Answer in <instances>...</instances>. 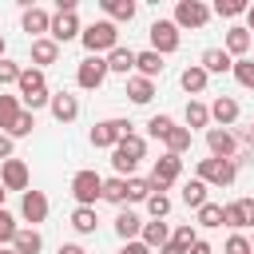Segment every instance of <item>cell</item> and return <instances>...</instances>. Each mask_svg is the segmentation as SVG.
<instances>
[{
  "label": "cell",
  "instance_id": "6da1fadb",
  "mask_svg": "<svg viewBox=\"0 0 254 254\" xmlns=\"http://www.w3.org/2000/svg\"><path fill=\"white\" fill-rule=\"evenodd\" d=\"M16 95H20V107H24V111H32V115H36L40 107H48L52 91H48V79H44V71H40V67H20Z\"/></svg>",
  "mask_w": 254,
  "mask_h": 254
},
{
  "label": "cell",
  "instance_id": "7a4b0ae2",
  "mask_svg": "<svg viewBox=\"0 0 254 254\" xmlns=\"http://www.w3.org/2000/svg\"><path fill=\"white\" fill-rule=\"evenodd\" d=\"M143 155H147V139L143 135H123L115 147H111V167H115V175L119 179H131L135 175V167L143 163Z\"/></svg>",
  "mask_w": 254,
  "mask_h": 254
},
{
  "label": "cell",
  "instance_id": "3957f363",
  "mask_svg": "<svg viewBox=\"0 0 254 254\" xmlns=\"http://www.w3.org/2000/svg\"><path fill=\"white\" fill-rule=\"evenodd\" d=\"M79 44L87 48V56H107L111 48H119V28L111 20H95L79 32Z\"/></svg>",
  "mask_w": 254,
  "mask_h": 254
},
{
  "label": "cell",
  "instance_id": "277c9868",
  "mask_svg": "<svg viewBox=\"0 0 254 254\" xmlns=\"http://www.w3.org/2000/svg\"><path fill=\"white\" fill-rule=\"evenodd\" d=\"M179 179H183V159L163 151V155L155 159V167H151V190H155V194H167Z\"/></svg>",
  "mask_w": 254,
  "mask_h": 254
},
{
  "label": "cell",
  "instance_id": "5b68a950",
  "mask_svg": "<svg viewBox=\"0 0 254 254\" xmlns=\"http://www.w3.org/2000/svg\"><path fill=\"white\" fill-rule=\"evenodd\" d=\"M131 131H135V123H131V119H99V123L91 127V135H87V139H91V147L111 151V147H115L123 135H131Z\"/></svg>",
  "mask_w": 254,
  "mask_h": 254
},
{
  "label": "cell",
  "instance_id": "8992f818",
  "mask_svg": "<svg viewBox=\"0 0 254 254\" xmlns=\"http://www.w3.org/2000/svg\"><path fill=\"white\" fill-rule=\"evenodd\" d=\"M99 194H103V175H95V171H75L71 175V198H75V206H95Z\"/></svg>",
  "mask_w": 254,
  "mask_h": 254
},
{
  "label": "cell",
  "instance_id": "52a82bcc",
  "mask_svg": "<svg viewBox=\"0 0 254 254\" xmlns=\"http://www.w3.org/2000/svg\"><path fill=\"white\" fill-rule=\"evenodd\" d=\"M194 179H202L206 187H230L238 179V167L230 159H198V175Z\"/></svg>",
  "mask_w": 254,
  "mask_h": 254
},
{
  "label": "cell",
  "instance_id": "ba28073f",
  "mask_svg": "<svg viewBox=\"0 0 254 254\" xmlns=\"http://www.w3.org/2000/svg\"><path fill=\"white\" fill-rule=\"evenodd\" d=\"M147 36H151V52H159V56H171V52H179V44H183L175 20H155V24L147 28Z\"/></svg>",
  "mask_w": 254,
  "mask_h": 254
},
{
  "label": "cell",
  "instance_id": "9c48e42d",
  "mask_svg": "<svg viewBox=\"0 0 254 254\" xmlns=\"http://www.w3.org/2000/svg\"><path fill=\"white\" fill-rule=\"evenodd\" d=\"M206 20H210V8L202 4V0H179L175 4V28L183 32V28H206Z\"/></svg>",
  "mask_w": 254,
  "mask_h": 254
},
{
  "label": "cell",
  "instance_id": "30bf717a",
  "mask_svg": "<svg viewBox=\"0 0 254 254\" xmlns=\"http://www.w3.org/2000/svg\"><path fill=\"white\" fill-rule=\"evenodd\" d=\"M103 79H107V60L103 56H83L79 67H75V83L83 91H95V87H103Z\"/></svg>",
  "mask_w": 254,
  "mask_h": 254
},
{
  "label": "cell",
  "instance_id": "8fae6325",
  "mask_svg": "<svg viewBox=\"0 0 254 254\" xmlns=\"http://www.w3.org/2000/svg\"><path fill=\"white\" fill-rule=\"evenodd\" d=\"M79 32H83L79 12H56V16H52V28H48V40L67 44V40H79Z\"/></svg>",
  "mask_w": 254,
  "mask_h": 254
},
{
  "label": "cell",
  "instance_id": "7c38bea8",
  "mask_svg": "<svg viewBox=\"0 0 254 254\" xmlns=\"http://www.w3.org/2000/svg\"><path fill=\"white\" fill-rule=\"evenodd\" d=\"M48 111H52L56 123H75V119H79V95H71V91H52Z\"/></svg>",
  "mask_w": 254,
  "mask_h": 254
},
{
  "label": "cell",
  "instance_id": "4fadbf2b",
  "mask_svg": "<svg viewBox=\"0 0 254 254\" xmlns=\"http://www.w3.org/2000/svg\"><path fill=\"white\" fill-rule=\"evenodd\" d=\"M206 147H210V159H234L238 139L230 127H206Z\"/></svg>",
  "mask_w": 254,
  "mask_h": 254
},
{
  "label": "cell",
  "instance_id": "5bb4252c",
  "mask_svg": "<svg viewBox=\"0 0 254 254\" xmlns=\"http://www.w3.org/2000/svg\"><path fill=\"white\" fill-rule=\"evenodd\" d=\"M20 218H24L28 226H40V222L48 218V194H44V190H24V194H20Z\"/></svg>",
  "mask_w": 254,
  "mask_h": 254
},
{
  "label": "cell",
  "instance_id": "9a60e30c",
  "mask_svg": "<svg viewBox=\"0 0 254 254\" xmlns=\"http://www.w3.org/2000/svg\"><path fill=\"white\" fill-rule=\"evenodd\" d=\"M0 187L4 190H28V163L24 159H8V163H0Z\"/></svg>",
  "mask_w": 254,
  "mask_h": 254
},
{
  "label": "cell",
  "instance_id": "2e32d148",
  "mask_svg": "<svg viewBox=\"0 0 254 254\" xmlns=\"http://www.w3.org/2000/svg\"><path fill=\"white\" fill-rule=\"evenodd\" d=\"M20 28H24L32 40H44V36H48V28H52V16H48L44 8H36V4H32V8H24V16H20Z\"/></svg>",
  "mask_w": 254,
  "mask_h": 254
},
{
  "label": "cell",
  "instance_id": "e0dca14e",
  "mask_svg": "<svg viewBox=\"0 0 254 254\" xmlns=\"http://www.w3.org/2000/svg\"><path fill=\"white\" fill-rule=\"evenodd\" d=\"M250 44H254V36L242 28V24H234V28H226V40H222V52L230 56V60H242L246 52H250Z\"/></svg>",
  "mask_w": 254,
  "mask_h": 254
},
{
  "label": "cell",
  "instance_id": "ac0fdd59",
  "mask_svg": "<svg viewBox=\"0 0 254 254\" xmlns=\"http://www.w3.org/2000/svg\"><path fill=\"white\" fill-rule=\"evenodd\" d=\"M103 60H107V75L115 71V75H127V79H131V71H135V52H131V48L119 44V48H111Z\"/></svg>",
  "mask_w": 254,
  "mask_h": 254
},
{
  "label": "cell",
  "instance_id": "d6986e66",
  "mask_svg": "<svg viewBox=\"0 0 254 254\" xmlns=\"http://www.w3.org/2000/svg\"><path fill=\"white\" fill-rule=\"evenodd\" d=\"M210 107V119L218 123V127H230V123H238V99L234 95H218L214 103H206Z\"/></svg>",
  "mask_w": 254,
  "mask_h": 254
},
{
  "label": "cell",
  "instance_id": "ffe728a7",
  "mask_svg": "<svg viewBox=\"0 0 254 254\" xmlns=\"http://www.w3.org/2000/svg\"><path fill=\"white\" fill-rule=\"evenodd\" d=\"M139 242H143V246H151V250H159V246H167V242H171V226H167L163 218H151V222H143Z\"/></svg>",
  "mask_w": 254,
  "mask_h": 254
},
{
  "label": "cell",
  "instance_id": "44dd1931",
  "mask_svg": "<svg viewBox=\"0 0 254 254\" xmlns=\"http://www.w3.org/2000/svg\"><path fill=\"white\" fill-rule=\"evenodd\" d=\"M103 4V12H107V20L119 28V24H131L135 20V12H139V4L135 0H99Z\"/></svg>",
  "mask_w": 254,
  "mask_h": 254
},
{
  "label": "cell",
  "instance_id": "7402d4cb",
  "mask_svg": "<svg viewBox=\"0 0 254 254\" xmlns=\"http://www.w3.org/2000/svg\"><path fill=\"white\" fill-rule=\"evenodd\" d=\"M163 56L159 52H151V48H143V52H135V71L143 75V79H159L163 75Z\"/></svg>",
  "mask_w": 254,
  "mask_h": 254
},
{
  "label": "cell",
  "instance_id": "603a6c76",
  "mask_svg": "<svg viewBox=\"0 0 254 254\" xmlns=\"http://www.w3.org/2000/svg\"><path fill=\"white\" fill-rule=\"evenodd\" d=\"M198 67H202L206 75H226V71L234 67V60H230L222 48H206V52H202V60H198Z\"/></svg>",
  "mask_w": 254,
  "mask_h": 254
},
{
  "label": "cell",
  "instance_id": "cb8c5ba5",
  "mask_svg": "<svg viewBox=\"0 0 254 254\" xmlns=\"http://www.w3.org/2000/svg\"><path fill=\"white\" fill-rule=\"evenodd\" d=\"M56 60H60V44H56V40H48V36H44V40H32V67L44 71V67L56 64Z\"/></svg>",
  "mask_w": 254,
  "mask_h": 254
},
{
  "label": "cell",
  "instance_id": "d4e9b609",
  "mask_svg": "<svg viewBox=\"0 0 254 254\" xmlns=\"http://www.w3.org/2000/svg\"><path fill=\"white\" fill-rule=\"evenodd\" d=\"M179 83H183V91L194 99V95H202L206 91V83H210V75L198 67V64H190V67H183V75H179Z\"/></svg>",
  "mask_w": 254,
  "mask_h": 254
},
{
  "label": "cell",
  "instance_id": "484cf974",
  "mask_svg": "<svg viewBox=\"0 0 254 254\" xmlns=\"http://www.w3.org/2000/svg\"><path fill=\"white\" fill-rule=\"evenodd\" d=\"M12 250H16V254H40V250H44L40 230H36V226H20L16 238H12Z\"/></svg>",
  "mask_w": 254,
  "mask_h": 254
},
{
  "label": "cell",
  "instance_id": "4316f807",
  "mask_svg": "<svg viewBox=\"0 0 254 254\" xmlns=\"http://www.w3.org/2000/svg\"><path fill=\"white\" fill-rule=\"evenodd\" d=\"M139 230H143V218H139L135 210H119V214H115V234H119L123 242H135Z\"/></svg>",
  "mask_w": 254,
  "mask_h": 254
},
{
  "label": "cell",
  "instance_id": "83f0119b",
  "mask_svg": "<svg viewBox=\"0 0 254 254\" xmlns=\"http://www.w3.org/2000/svg\"><path fill=\"white\" fill-rule=\"evenodd\" d=\"M127 99H131V103H139V107H143V103H151V99H155V79L131 75V79H127Z\"/></svg>",
  "mask_w": 254,
  "mask_h": 254
},
{
  "label": "cell",
  "instance_id": "f1b7e54d",
  "mask_svg": "<svg viewBox=\"0 0 254 254\" xmlns=\"http://www.w3.org/2000/svg\"><path fill=\"white\" fill-rule=\"evenodd\" d=\"M183 119H187V131H194V127H210V107H206L202 99H187Z\"/></svg>",
  "mask_w": 254,
  "mask_h": 254
},
{
  "label": "cell",
  "instance_id": "f546056e",
  "mask_svg": "<svg viewBox=\"0 0 254 254\" xmlns=\"http://www.w3.org/2000/svg\"><path fill=\"white\" fill-rule=\"evenodd\" d=\"M20 111H24V107H20V95H4V91H0V135L12 131V123L20 119Z\"/></svg>",
  "mask_w": 254,
  "mask_h": 254
},
{
  "label": "cell",
  "instance_id": "4dcf8cb0",
  "mask_svg": "<svg viewBox=\"0 0 254 254\" xmlns=\"http://www.w3.org/2000/svg\"><path fill=\"white\" fill-rule=\"evenodd\" d=\"M206 190H210V187H206L202 179H187V183H183V202H187L190 210H198V206H206V202H210V198H206Z\"/></svg>",
  "mask_w": 254,
  "mask_h": 254
},
{
  "label": "cell",
  "instance_id": "1f68e13d",
  "mask_svg": "<svg viewBox=\"0 0 254 254\" xmlns=\"http://www.w3.org/2000/svg\"><path fill=\"white\" fill-rule=\"evenodd\" d=\"M95 226H99L95 206H75V210H71V230H75V234H95Z\"/></svg>",
  "mask_w": 254,
  "mask_h": 254
},
{
  "label": "cell",
  "instance_id": "d6a6232c",
  "mask_svg": "<svg viewBox=\"0 0 254 254\" xmlns=\"http://www.w3.org/2000/svg\"><path fill=\"white\" fill-rule=\"evenodd\" d=\"M163 147H167V155H179V159H183V151H190V131L175 123V127L167 131V139H163Z\"/></svg>",
  "mask_w": 254,
  "mask_h": 254
},
{
  "label": "cell",
  "instance_id": "836d02e7",
  "mask_svg": "<svg viewBox=\"0 0 254 254\" xmlns=\"http://www.w3.org/2000/svg\"><path fill=\"white\" fill-rule=\"evenodd\" d=\"M222 226H230V234H242V230L250 226V222H246V210H242V202H238V198L222 206Z\"/></svg>",
  "mask_w": 254,
  "mask_h": 254
},
{
  "label": "cell",
  "instance_id": "e575fe53",
  "mask_svg": "<svg viewBox=\"0 0 254 254\" xmlns=\"http://www.w3.org/2000/svg\"><path fill=\"white\" fill-rule=\"evenodd\" d=\"M99 198H107V202L123 206V202H127V179H119V175L103 179V194H99Z\"/></svg>",
  "mask_w": 254,
  "mask_h": 254
},
{
  "label": "cell",
  "instance_id": "d590c367",
  "mask_svg": "<svg viewBox=\"0 0 254 254\" xmlns=\"http://www.w3.org/2000/svg\"><path fill=\"white\" fill-rule=\"evenodd\" d=\"M155 190H151V179H139V175H131L127 179V202H147Z\"/></svg>",
  "mask_w": 254,
  "mask_h": 254
},
{
  "label": "cell",
  "instance_id": "8d00e7d4",
  "mask_svg": "<svg viewBox=\"0 0 254 254\" xmlns=\"http://www.w3.org/2000/svg\"><path fill=\"white\" fill-rule=\"evenodd\" d=\"M230 75L246 87V91H254V60L250 56H242V60H234V67H230Z\"/></svg>",
  "mask_w": 254,
  "mask_h": 254
},
{
  "label": "cell",
  "instance_id": "74e56055",
  "mask_svg": "<svg viewBox=\"0 0 254 254\" xmlns=\"http://www.w3.org/2000/svg\"><path fill=\"white\" fill-rule=\"evenodd\" d=\"M194 214H198V226H206V230L222 226V206H218V202H206V206H198Z\"/></svg>",
  "mask_w": 254,
  "mask_h": 254
},
{
  "label": "cell",
  "instance_id": "f35d334b",
  "mask_svg": "<svg viewBox=\"0 0 254 254\" xmlns=\"http://www.w3.org/2000/svg\"><path fill=\"white\" fill-rule=\"evenodd\" d=\"M32 127H36V115H32V111H20V119L12 123L8 139H12V143H16V139H28V135H32Z\"/></svg>",
  "mask_w": 254,
  "mask_h": 254
},
{
  "label": "cell",
  "instance_id": "ab89813d",
  "mask_svg": "<svg viewBox=\"0 0 254 254\" xmlns=\"http://www.w3.org/2000/svg\"><path fill=\"white\" fill-rule=\"evenodd\" d=\"M171 127H175V119H171V115H163V111L147 119V135H151V139H167V131H171Z\"/></svg>",
  "mask_w": 254,
  "mask_h": 254
},
{
  "label": "cell",
  "instance_id": "60d3db41",
  "mask_svg": "<svg viewBox=\"0 0 254 254\" xmlns=\"http://www.w3.org/2000/svg\"><path fill=\"white\" fill-rule=\"evenodd\" d=\"M16 230H20V222H16V214H12V210H0V246H12V238H16Z\"/></svg>",
  "mask_w": 254,
  "mask_h": 254
},
{
  "label": "cell",
  "instance_id": "b9f144b4",
  "mask_svg": "<svg viewBox=\"0 0 254 254\" xmlns=\"http://www.w3.org/2000/svg\"><path fill=\"white\" fill-rule=\"evenodd\" d=\"M246 8H250L246 0H218V4L210 8V12H218V16H226V20H234V16H246Z\"/></svg>",
  "mask_w": 254,
  "mask_h": 254
},
{
  "label": "cell",
  "instance_id": "7bdbcfd3",
  "mask_svg": "<svg viewBox=\"0 0 254 254\" xmlns=\"http://www.w3.org/2000/svg\"><path fill=\"white\" fill-rule=\"evenodd\" d=\"M171 242H175V246H183V250H190V246L198 242V234H194V226H190V222H183V226H175V230H171Z\"/></svg>",
  "mask_w": 254,
  "mask_h": 254
},
{
  "label": "cell",
  "instance_id": "ee69618b",
  "mask_svg": "<svg viewBox=\"0 0 254 254\" xmlns=\"http://www.w3.org/2000/svg\"><path fill=\"white\" fill-rule=\"evenodd\" d=\"M147 214H151V218H167V214H171V198H167V194H151V198H147Z\"/></svg>",
  "mask_w": 254,
  "mask_h": 254
},
{
  "label": "cell",
  "instance_id": "f6af8a7d",
  "mask_svg": "<svg viewBox=\"0 0 254 254\" xmlns=\"http://www.w3.org/2000/svg\"><path fill=\"white\" fill-rule=\"evenodd\" d=\"M222 254H254V250H250V238L246 234H230L222 242Z\"/></svg>",
  "mask_w": 254,
  "mask_h": 254
},
{
  "label": "cell",
  "instance_id": "bcb514c9",
  "mask_svg": "<svg viewBox=\"0 0 254 254\" xmlns=\"http://www.w3.org/2000/svg\"><path fill=\"white\" fill-rule=\"evenodd\" d=\"M16 79H20V64L4 56V60H0V87H8V83H16Z\"/></svg>",
  "mask_w": 254,
  "mask_h": 254
},
{
  "label": "cell",
  "instance_id": "7dc6e473",
  "mask_svg": "<svg viewBox=\"0 0 254 254\" xmlns=\"http://www.w3.org/2000/svg\"><path fill=\"white\" fill-rule=\"evenodd\" d=\"M8 159H16V143L8 135H0V163H8Z\"/></svg>",
  "mask_w": 254,
  "mask_h": 254
},
{
  "label": "cell",
  "instance_id": "c3c4849f",
  "mask_svg": "<svg viewBox=\"0 0 254 254\" xmlns=\"http://www.w3.org/2000/svg\"><path fill=\"white\" fill-rule=\"evenodd\" d=\"M119 254H151V246H143V242L135 238V242H123V246H119Z\"/></svg>",
  "mask_w": 254,
  "mask_h": 254
},
{
  "label": "cell",
  "instance_id": "681fc988",
  "mask_svg": "<svg viewBox=\"0 0 254 254\" xmlns=\"http://www.w3.org/2000/svg\"><path fill=\"white\" fill-rule=\"evenodd\" d=\"M187 254H214V246H210V242H202V238H198V242H194V246H190V250H187Z\"/></svg>",
  "mask_w": 254,
  "mask_h": 254
},
{
  "label": "cell",
  "instance_id": "f907efd6",
  "mask_svg": "<svg viewBox=\"0 0 254 254\" xmlns=\"http://www.w3.org/2000/svg\"><path fill=\"white\" fill-rule=\"evenodd\" d=\"M56 254H87V250H83V246H79V242H64V246H60V250H56Z\"/></svg>",
  "mask_w": 254,
  "mask_h": 254
},
{
  "label": "cell",
  "instance_id": "816d5d0a",
  "mask_svg": "<svg viewBox=\"0 0 254 254\" xmlns=\"http://www.w3.org/2000/svg\"><path fill=\"white\" fill-rule=\"evenodd\" d=\"M56 12H79L75 0H56Z\"/></svg>",
  "mask_w": 254,
  "mask_h": 254
},
{
  "label": "cell",
  "instance_id": "f5cc1de1",
  "mask_svg": "<svg viewBox=\"0 0 254 254\" xmlns=\"http://www.w3.org/2000/svg\"><path fill=\"white\" fill-rule=\"evenodd\" d=\"M159 254H187L183 246H175V242H167V246H159Z\"/></svg>",
  "mask_w": 254,
  "mask_h": 254
},
{
  "label": "cell",
  "instance_id": "db71d44e",
  "mask_svg": "<svg viewBox=\"0 0 254 254\" xmlns=\"http://www.w3.org/2000/svg\"><path fill=\"white\" fill-rule=\"evenodd\" d=\"M242 143H246V147H254V123H250V127L242 131Z\"/></svg>",
  "mask_w": 254,
  "mask_h": 254
},
{
  "label": "cell",
  "instance_id": "11a10c76",
  "mask_svg": "<svg viewBox=\"0 0 254 254\" xmlns=\"http://www.w3.org/2000/svg\"><path fill=\"white\" fill-rule=\"evenodd\" d=\"M246 32H250V36H254V4H250V8H246Z\"/></svg>",
  "mask_w": 254,
  "mask_h": 254
},
{
  "label": "cell",
  "instance_id": "9f6ffc18",
  "mask_svg": "<svg viewBox=\"0 0 254 254\" xmlns=\"http://www.w3.org/2000/svg\"><path fill=\"white\" fill-rule=\"evenodd\" d=\"M4 198H8V190H4V187H0V210H4Z\"/></svg>",
  "mask_w": 254,
  "mask_h": 254
},
{
  "label": "cell",
  "instance_id": "6f0895ef",
  "mask_svg": "<svg viewBox=\"0 0 254 254\" xmlns=\"http://www.w3.org/2000/svg\"><path fill=\"white\" fill-rule=\"evenodd\" d=\"M0 254H16V250H12V246H0Z\"/></svg>",
  "mask_w": 254,
  "mask_h": 254
},
{
  "label": "cell",
  "instance_id": "680465c9",
  "mask_svg": "<svg viewBox=\"0 0 254 254\" xmlns=\"http://www.w3.org/2000/svg\"><path fill=\"white\" fill-rule=\"evenodd\" d=\"M0 60H4V36H0Z\"/></svg>",
  "mask_w": 254,
  "mask_h": 254
},
{
  "label": "cell",
  "instance_id": "91938a15",
  "mask_svg": "<svg viewBox=\"0 0 254 254\" xmlns=\"http://www.w3.org/2000/svg\"><path fill=\"white\" fill-rule=\"evenodd\" d=\"M250 250H254V234H250Z\"/></svg>",
  "mask_w": 254,
  "mask_h": 254
}]
</instances>
